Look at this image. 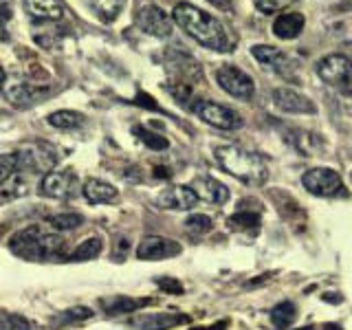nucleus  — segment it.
<instances>
[{
    "mask_svg": "<svg viewBox=\"0 0 352 330\" xmlns=\"http://www.w3.org/2000/svg\"><path fill=\"white\" fill-rule=\"evenodd\" d=\"M95 313L91 311L88 306H73L69 311H62L53 317V324L55 326H62V324H75V322H84V319H91Z\"/></svg>",
    "mask_w": 352,
    "mask_h": 330,
    "instance_id": "bb28decb",
    "label": "nucleus"
},
{
    "mask_svg": "<svg viewBox=\"0 0 352 330\" xmlns=\"http://www.w3.org/2000/svg\"><path fill=\"white\" fill-rule=\"evenodd\" d=\"M0 330H33V324L25 315L0 313Z\"/></svg>",
    "mask_w": 352,
    "mask_h": 330,
    "instance_id": "cd10ccee",
    "label": "nucleus"
},
{
    "mask_svg": "<svg viewBox=\"0 0 352 330\" xmlns=\"http://www.w3.org/2000/svg\"><path fill=\"white\" fill-rule=\"evenodd\" d=\"M251 53L260 64L269 66V69H273L275 73L286 75L293 69V62H291L289 55L280 49H275V47H269V44H256V47L251 49Z\"/></svg>",
    "mask_w": 352,
    "mask_h": 330,
    "instance_id": "dca6fc26",
    "label": "nucleus"
},
{
    "mask_svg": "<svg viewBox=\"0 0 352 330\" xmlns=\"http://www.w3.org/2000/svg\"><path fill=\"white\" fill-rule=\"evenodd\" d=\"M40 192L42 196L58 198V201H69V198L82 192V185L73 170L49 172V174H44V179L40 183Z\"/></svg>",
    "mask_w": 352,
    "mask_h": 330,
    "instance_id": "423d86ee",
    "label": "nucleus"
},
{
    "mask_svg": "<svg viewBox=\"0 0 352 330\" xmlns=\"http://www.w3.org/2000/svg\"><path fill=\"white\" fill-rule=\"evenodd\" d=\"M5 97L11 104L16 106H27V104H36L42 95H47V88L31 84V82H22V80H11L3 88Z\"/></svg>",
    "mask_w": 352,
    "mask_h": 330,
    "instance_id": "2eb2a0df",
    "label": "nucleus"
},
{
    "mask_svg": "<svg viewBox=\"0 0 352 330\" xmlns=\"http://www.w3.org/2000/svg\"><path fill=\"white\" fill-rule=\"evenodd\" d=\"M157 286L163 291H168V293H176V295L183 293V284L179 280H174V278H159Z\"/></svg>",
    "mask_w": 352,
    "mask_h": 330,
    "instance_id": "72a5a7b5",
    "label": "nucleus"
},
{
    "mask_svg": "<svg viewBox=\"0 0 352 330\" xmlns=\"http://www.w3.org/2000/svg\"><path fill=\"white\" fill-rule=\"evenodd\" d=\"M93 11L104 22H113L126 7V0H91Z\"/></svg>",
    "mask_w": 352,
    "mask_h": 330,
    "instance_id": "b1692460",
    "label": "nucleus"
},
{
    "mask_svg": "<svg viewBox=\"0 0 352 330\" xmlns=\"http://www.w3.org/2000/svg\"><path fill=\"white\" fill-rule=\"evenodd\" d=\"M306 25V18L302 14H295V11H291V14H282L275 18L273 22V33L278 36L280 40H293L302 33Z\"/></svg>",
    "mask_w": 352,
    "mask_h": 330,
    "instance_id": "412c9836",
    "label": "nucleus"
},
{
    "mask_svg": "<svg viewBox=\"0 0 352 330\" xmlns=\"http://www.w3.org/2000/svg\"><path fill=\"white\" fill-rule=\"evenodd\" d=\"M135 135L146 143L148 148H152V150H165V148H170V141L165 139V137H161V135H157V132H152V130H148V128H143V126H137L135 128Z\"/></svg>",
    "mask_w": 352,
    "mask_h": 330,
    "instance_id": "c85d7f7f",
    "label": "nucleus"
},
{
    "mask_svg": "<svg viewBox=\"0 0 352 330\" xmlns=\"http://www.w3.org/2000/svg\"><path fill=\"white\" fill-rule=\"evenodd\" d=\"M187 322L185 315L179 313H141L130 319L135 330H170Z\"/></svg>",
    "mask_w": 352,
    "mask_h": 330,
    "instance_id": "ddd939ff",
    "label": "nucleus"
},
{
    "mask_svg": "<svg viewBox=\"0 0 352 330\" xmlns=\"http://www.w3.org/2000/svg\"><path fill=\"white\" fill-rule=\"evenodd\" d=\"M49 126L58 128V130H75L84 124V115L75 113V110H55L47 117Z\"/></svg>",
    "mask_w": 352,
    "mask_h": 330,
    "instance_id": "4be33fe9",
    "label": "nucleus"
},
{
    "mask_svg": "<svg viewBox=\"0 0 352 330\" xmlns=\"http://www.w3.org/2000/svg\"><path fill=\"white\" fill-rule=\"evenodd\" d=\"M0 84H5V71H3V66H0Z\"/></svg>",
    "mask_w": 352,
    "mask_h": 330,
    "instance_id": "e433bc0d",
    "label": "nucleus"
},
{
    "mask_svg": "<svg viewBox=\"0 0 352 330\" xmlns=\"http://www.w3.org/2000/svg\"><path fill=\"white\" fill-rule=\"evenodd\" d=\"M82 194L88 203L93 205H104V203H115L119 194L110 183L102 181V179H88L82 187Z\"/></svg>",
    "mask_w": 352,
    "mask_h": 330,
    "instance_id": "aec40b11",
    "label": "nucleus"
},
{
    "mask_svg": "<svg viewBox=\"0 0 352 330\" xmlns=\"http://www.w3.org/2000/svg\"><path fill=\"white\" fill-rule=\"evenodd\" d=\"M49 225L53 231H73L77 227L84 225V216L82 214H75V212H66V214H55L49 218Z\"/></svg>",
    "mask_w": 352,
    "mask_h": 330,
    "instance_id": "393cba45",
    "label": "nucleus"
},
{
    "mask_svg": "<svg viewBox=\"0 0 352 330\" xmlns=\"http://www.w3.org/2000/svg\"><path fill=\"white\" fill-rule=\"evenodd\" d=\"M11 174H16V154H3L0 157V185H3Z\"/></svg>",
    "mask_w": 352,
    "mask_h": 330,
    "instance_id": "473e14b6",
    "label": "nucleus"
},
{
    "mask_svg": "<svg viewBox=\"0 0 352 330\" xmlns=\"http://www.w3.org/2000/svg\"><path fill=\"white\" fill-rule=\"evenodd\" d=\"M295 0H253V5H256L262 14H278V11L291 7Z\"/></svg>",
    "mask_w": 352,
    "mask_h": 330,
    "instance_id": "2f4dec72",
    "label": "nucleus"
},
{
    "mask_svg": "<svg viewBox=\"0 0 352 330\" xmlns=\"http://www.w3.org/2000/svg\"><path fill=\"white\" fill-rule=\"evenodd\" d=\"M9 249L14 256L31 262H42V260H53L62 256L64 249V238L53 231L51 227L42 225H31L27 229H20L18 234L11 236Z\"/></svg>",
    "mask_w": 352,
    "mask_h": 330,
    "instance_id": "f03ea898",
    "label": "nucleus"
},
{
    "mask_svg": "<svg viewBox=\"0 0 352 330\" xmlns=\"http://www.w3.org/2000/svg\"><path fill=\"white\" fill-rule=\"evenodd\" d=\"M229 225L234 227V229H242V231L258 229L260 227V216L253 214V212H240V214L229 218Z\"/></svg>",
    "mask_w": 352,
    "mask_h": 330,
    "instance_id": "7c9ffc66",
    "label": "nucleus"
},
{
    "mask_svg": "<svg viewBox=\"0 0 352 330\" xmlns=\"http://www.w3.org/2000/svg\"><path fill=\"white\" fill-rule=\"evenodd\" d=\"M104 251V240L102 238H86L84 242H80V245L75 247V251L71 253V258L73 262H86V260H95L99 253Z\"/></svg>",
    "mask_w": 352,
    "mask_h": 330,
    "instance_id": "5701e85b",
    "label": "nucleus"
},
{
    "mask_svg": "<svg viewBox=\"0 0 352 330\" xmlns=\"http://www.w3.org/2000/svg\"><path fill=\"white\" fill-rule=\"evenodd\" d=\"M16 172L20 174H49L55 165H58V152H55L47 143L33 141V143H25L22 148H18L16 152Z\"/></svg>",
    "mask_w": 352,
    "mask_h": 330,
    "instance_id": "20e7f679",
    "label": "nucleus"
},
{
    "mask_svg": "<svg viewBox=\"0 0 352 330\" xmlns=\"http://www.w3.org/2000/svg\"><path fill=\"white\" fill-rule=\"evenodd\" d=\"M214 7H218V9H227V7H231V0H209Z\"/></svg>",
    "mask_w": 352,
    "mask_h": 330,
    "instance_id": "c9c22d12",
    "label": "nucleus"
},
{
    "mask_svg": "<svg viewBox=\"0 0 352 330\" xmlns=\"http://www.w3.org/2000/svg\"><path fill=\"white\" fill-rule=\"evenodd\" d=\"M317 75L319 80L328 86H346L352 80V60L344 53L326 55L324 60L317 62Z\"/></svg>",
    "mask_w": 352,
    "mask_h": 330,
    "instance_id": "1a4fd4ad",
    "label": "nucleus"
},
{
    "mask_svg": "<svg viewBox=\"0 0 352 330\" xmlns=\"http://www.w3.org/2000/svg\"><path fill=\"white\" fill-rule=\"evenodd\" d=\"M192 190L196 192L198 198H205V201L214 203V205H223V203L229 201L227 185L212 179V176H198V179L194 181V185H192Z\"/></svg>",
    "mask_w": 352,
    "mask_h": 330,
    "instance_id": "f3484780",
    "label": "nucleus"
},
{
    "mask_svg": "<svg viewBox=\"0 0 352 330\" xmlns=\"http://www.w3.org/2000/svg\"><path fill=\"white\" fill-rule=\"evenodd\" d=\"M25 11L33 20L53 22L64 16V5L60 0H25Z\"/></svg>",
    "mask_w": 352,
    "mask_h": 330,
    "instance_id": "6ab92c4d",
    "label": "nucleus"
},
{
    "mask_svg": "<svg viewBox=\"0 0 352 330\" xmlns=\"http://www.w3.org/2000/svg\"><path fill=\"white\" fill-rule=\"evenodd\" d=\"M271 322L275 328H289L295 322V304L293 302H282L271 311Z\"/></svg>",
    "mask_w": 352,
    "mask_h": 330,
    "instance_id": "a878e982",
    "label": "nucleus"
},
{
    "mask_svg": "<svg viewBox=\"0 0 352 330\" xmlns=\"http://www.w3.org/2000/svg\"><path fill=\"white\" fill-rule=\"evenodd\" d=\"M302 185L315 196H341L346 194L339 172L330 168H313L302 176Z\"/></svg>",
    "mask_w": 352,
    "mask_h": 330,
    "instance_id": "0eeeda50",
    "label": "nucleus"
},
{
    "mask_svg": "<svg viewBox=\"0 0 352 330\" xmlns=\"http://www.w3.org/2000/svg\"><path fill=\"white\" fill-rule=\"evenodd\" d=\"M216 82L225 93H229L236 99H251L253 93H256V84H253L251 75H247L245 71H240L238 66H231V64L220 66L216 71Z\"/></svg>",
    "mask_w": 352,
    "mask_h": 330,
    "instance_id": "6e6552de",
    "label": "nucleus"
},
{
    "mask_svg": "<svg viewBox=\"0 0 352 330\" xmlns=\"http://www.w3.org/2000/svg\"><path fill=\"white\" fill-rule=\"evenodd\" d=\"M196 203L198 196L187 185H172L157 196V205L161 209H174V212H187V209L196 207Z\"/></svg>",
    "mask_w": 352,
    "mask_h": 330,
    "instance_id": "f8f14e48",
    "label": "nucleus"
},
{
    "mask_svg": "<svg viewBox=\"0 0 352 330\" xmlns=\"http://www.w3.org/2000/svg\"><path fill=\"white\" fill-rule=\"evenodd\" d=\"M172 20L187 36H192L198 44L212 51H229V36L218 18L205 14L190 3H179L172 11Z\"/></svg>",
    "mask_w": 352,
    "mask_h": 330,
    "instance_id": "f257e3e1",
    "label": "nucleus"
},
{
    "mask_svg": "<svg viewBox=\"0 0 352 330\" xmlns=\"http://www.w3.org/2000/svg\"><path fill=\"white\" fill-rule=\"evenodd\" d=\"M11 18V0H0V22H7Z\"/></svg>",
    "mask_w": 352,
    "mask_h": 330,
    "instance_id": "f704fd0d",
    "label": "nucleus"
},
{
    "mask_svg": "<svg viewBox=\"0 0 352 330\" xmlns=\"http://www.w3.org/2000/svg\"><path fill=\"white\" fill-rule=\"evenodd\" d=\"M273 102L284 113L293 115H311L315 113V104L306 95L291 91V88H275L273 91Z\"/></svg>",
    "mask_w": 352,
    "mask_h": 330,
    "instance_id": "4468645a",
    "label": "nucleus"
},
{
    "mask_svg": "<svg viewBox=\"0 0 352 330\" xmlns=\"http://www.w3.org/2000/svg\"><path fill=\"white\" fill-rule=\"evenodd\" d=\"M135 22L141 31H146L148 36H154V38H168L172 36V25L174 20L165 14V11L157 5H150L146 3L137 14H135Z\"/></svg>",
    "mask_w": 352,
    "mask_h": 330,
    "instance_id": "9d476101",
    "label": "nucleus"
},
{
    "mask_svg": "<svg viewBox=\"0 0 352 330\" xmlns=\"http://www.w3.org/2000/svg\"><path fill=\"white\" fill-rule=\"evenodd\" d=\"M152 304L150 297L146 300H139V297H128V295H113V297H104L99 306L106 315H126V313H137L143 306Z\"/></svg>",
    "mask_w": 352,
    "mask_h": 330,
    "instance_id": "a211bd4d",
    "label": "nucleus"
},
{
    "mask_svg": "<svg viewBox=\"0 0 352 330\" xmlns=\"http://www.w3.org/2000/svg\"><path fill=\"white\" fill-rule=\"evenodd\" d=\"M216 161L227 174L247 185H262L269 179V168L264 159L256 152H249L238 146H220L216 148Z\"/></svg>",
    "mask_w": 352,
    "mask_h": 330,
    "instance_id": "7ed1b4c3",
    "label": "nucleus"
},
{
    "mask_svg": "<svg viewBox=\"0 0 352 330\" xmlns=\"http://www.w3.org/2000/svg\"><path fill=\"white\" fill-rule=\"evenodd\" d=\"M194 115L198 119H203L205 124L214 126V128H220V130H238L242 128V117L236 113V110H231L223 104H216V102H209V99H201V102H196L192 106Z\"/></svg>",
    "mask_w": 352,
    "mask_h": 330,
    "instance_id": "39448f33",
    "label": "nucleus"
},
{
    "mask_svg": "<svg viewBox=\"0 0 352 330\" xmlns=\"http://www.w3.org/2000/svg\"><path fill=\"white\" fill-rule=\"evenodd\" d=\"M179 253H181L179 242L163 236H146L137 247L139 260H165L179 256Z\"/></svg>",
    "mask_w": 352,
    "mask_h": 330,
    "instance_id": "9b49d317",
    "label": "nucleus"
},
{
    "mask_svg": "<svg viewBox=\"0 0 352 330\" xmlns=\"http://www.w3.org/2000/svg\"><path fill=\"white\" fill-rule=\"evenodd\" d=\"M185 227H187V231H192V234L203 236V234H209V231H212L214 223H212V218L205 214H192L185 220Z\"/></svg>",
    "mask_w": 352,
    "mask_h": 330,
    "instance_id": "c756f323",
    "label": "nucleus"
}]
</instances>
